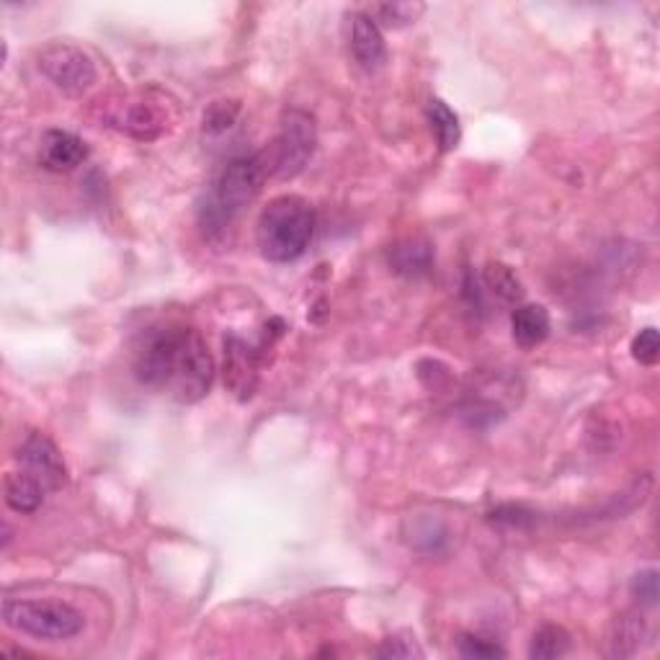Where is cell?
Wrapping results in <instances>:
<instances>
[{
    "instance_id": "obj_14",
    "label": "cell",
    "mask_w": 660,
    "mask_h": 660,
    "mask_svg": "<svg viewBox=\"0 0 660 660\" xmlns=\"http://www.w3.org/2000/svg\"><path fill=\"white\" fill-rule=\"evenodd\" d=\"M642 640H648V625L640 614L625 612L612 622L609 635H606V645H609L612 658H627L635 656L642 648Z\"/></svg>"
},
{
    "instance_id": "obj_22",
    "label": "cell",
    "mask_w": 660,
    "mask_h": 660,
    "mask_svg": "<svg viewBox=\"0 0 660 660\" xmlns=\"http://www.w3.org/2000/svg\"><path fill=\"white\" fill-rule=\"evenodd\" d=\"M632 356H635V362H640L645 366L658 364V359H660V336H658L656 328H645V330H640V333L635 336V341H632Z\"/></svg>"
},
{
    "instance_id": "obj_6",
    "label": "cell",
    "mask_w": 660,
    "mask_h": 660,
    "mask_svg": "<svg viewBox=\"0 0 660 660\" xmlns=\"http://www.w3.org/2000/svg\"><path fill=\"white\" fill-rule=\"evenodd\" d=\"M107 122L117 130H122L134 140L150 142L165 134L170 122H174V107L163 94L142 91L124 96L119 103H111Z\"/></svg>"
},
{
    "instance_id": "obj_20",
    "label": "cell",
    "mask_w": 660,
    "mask_h": 660,
    "mask_svg": "<svg viewBox=\"0 0 660 660\" xmlns=\"http://www.w3.org/2000/svg\"><path fill=\"white\" fill-rule=\"evenodd\" d=\"M457 650H460V656L468 660L506 658V650L501 648L498 642L487 640V637H480V635H462L460 642H457Z\"/></svg>"
},
{
    "instance_id": "obj_24",
    "label": "cell",
    "mask_w": 660,
    "mask_h": 660,
    "mask_svg": "<svg viewBox=\"0 0 660 660\" xmlns=\"http://www.w3.org/2000/svg\"><path fill=\"white\" fill-rule=\"evenodd\" d=\"M377 658H424V650L418 648L416 640H408V637H387L382 640V645L374 650Z\"/></svg>"
},
{
    "instance_id": "obj_21",
    "label": "cell",
    "mask_w": 660,
    "mask_h": 660,
    "mask_svg": "<svg viewBox=\"0 0 660 660\" xmlns=\"http://www.w3.org/2000/svg\"><path fill=\"white\" fill-rule=\"evenodd\" d=\"M238 114H240V103L238 101H215L205 114V130L209 134L228 132L230 127L235 124Z\"/></svg>"
},
{
    "instance_id": "obj_13",
    "label": "cell",
    "mask_w": 660,
    "mask_h": 660,
    "mask_svg": "<svg viewBox=\"0 0 660 660\" xmlns=\"http://www.w3.org/2000/svg\"><path fill=\"white\" fill-rule=\"evenodd\" d=\"M552 330V320L550 312H547L544 305H519L512 315V333L514 341L519 343L521 349H537L542 346Z\"/></svg>"
},
{
    "instance_id": "obj_12",
    "label": "cell",
    "mask_w": 660,
    "mask_h": 660,
    "mask_svg": "<svg viewBox=\"0 0 660 660\" xmlns=\"http://www.w3.org/2000/svg\"><path fill=\"white\" fill-rule=\"evenodd\" d=\"M389 266L405 279H421L433 268V245L421 235L405 238L389 251Z\"/></svg>"
},
{
    "instance_id": "obj_15",
    "label": "cell",
    "mask_w": 660,
    "mask_h": 660,
    "mask_svg": "<svg viewBox=\"0 0 660 660\" xmlns=\"http://www.w3.org/2000/svg\"><path fill=\"white\" fill-rule=\"evenodd\" d=\"M3 491H6V504H9V508H13L16 514H36L50 493L40 480L32 477L24 470L11 472V475L6 477Z\"/></svg>"
},
{
    "instance_id": "obj_3",
    "label": "cell",
    "mask_w": 660,
    "mask_h": 660,
    "mask_svg": "<svg viewBox=\"0 0 660 660\" xmlns=\"http://www.w3.org/2000/svg\"><path fill=\"white\" fill-rule=\"evenodd\" d=\"M268 178V163L264 153L240 155L224 165L217 176L215 189L207 197V205L201 207V222L209 230H222L243 212L248 205H253Z\"/></svg>"
},
{
    "instance_id": "obj_5",
    "label": "cell",
    "mask_w": 660,
    "mask_h": 660,
    "mask_svg": "<svg viewBox=\"0 0 660 660\" xmlns=\"http://www.w3.org/2000/svg\"><path fill=\"white\" fill-rule=\"evenodd\" d=\"M318 145V127H315V117L307 114L305 109H287L282 114L279 134L276 140L264 150V157L268 163L272 176L295 178L305 170V165L310 163Z\"/></svg>"
},
{
    "instance_id": "obj_19",
    "label": "cell",
    "mask_w": 660,
    "mask_h": 660,
    "mask_svg": "<svg viewBox=\"0 0 660 660\" xmlns=\"http://www.w3.org/2000/svg\"><path fill=\"white\" fill-rule=\"evenodd\" d=\"M483 282H485V287L491 289L498 299H504V302H521L524 287H521L519 276L514 274L512 266L487 264L485 274H483Z\"/></svg>"
},
{
    "instance_id": "obj_1",
    "label": "cell",
    "mask_w": 660,
    "mask_h": 660,
    "mask_svg": "<svg viewBox=\"0 0 660 660\" xmlns=\"http://www.w3.org/2000/svg\"><path fill=\"white\" fill-rule=\"evenodd\" d=\"M132 372L140 385L191 405L212 389L217 366L197 328L157 326L140 336Z\"/></svg>"
},
{
    "instance_id": "obj_18",
    "label": "cell",
    "mask_w": 660,
    "mask_h": 660,
    "mask_svg": "<svg viewBox=\"0 0 660 660\" xmlns=\"http://www.w3.org/2000/svg\"><path fill=\"white\" fill-rule=\"evenodd\" d=\"M424 3H377L366 11V16L380 29H403L416 24L418 16H424Z\"/></svg>"
},
{
    "instance_id": "obj_8",
    "label": "cell",
    "mask_w": 660,
    "mask_h": 660,
    "mask_svg": "<svg viewBox=\"0 0 660 660\" xmlns=\"http://www.w3.org/2000/svg\"><path fill=\"white\" fill-rule=\"evenodd\" d=\"M16 460L21 464V470L40 480L50 493L59 491V487L67 483L65 460L63 454H59L57 444L47 437V433L42 431L29 433V437L21 441Z\"/></svg>"
},
{
    "instance_id": "obj_9",
    "label": "cell",
    "mask_w": 660,
    "mask_h": 660,
    "mask_svg": "<svg viewBox=\"0 0 660 660\" xmlns=\"http://www.w3.org/2000/svg\"><path fill=\"white\" fill-rule=\"evenodd\" d=\"M224 387L238 400L253 397L258 387V351L240 336L224 339Z\"/></svg>"
},
{
    "instance_id": "obj_11",
    "label": "cell",
    "mask_w": 660,
    "mask_h": 660,
    "mask_svg": "<svg viewBox=\"0 0 660 660\" xmlns=\"http://www.w3.org/2000/svg\"><path fill=\"white\" fill-rule=\"evenodd\" d=\"M351 52L364 70H380L387 63V44L382 29L364 13L351 16Z\"/></svg>"
},
{
    "instance_id": "obj_2",
    "label": "cell",
    "mask_w": 660,
    "mask_h": 660,
    "mask_svg": "<svg viewBox=\"0 0 660 660\" xmlns=\"http://www.w3.org/2000/svg\"><path fill=\"white\" fill-rule=\"evenodd\" d=\"M315 235V209L305 197L284 194L268 201L256 222L261 256L272 264H292L310 245Z\"/></svg>"
},
{
    "instance_id": "obj_16",
    "label": "cell",
    "mask_w": 660,
    "mask_h": 660,
    "mask_svg": "<svg viewBox=\"0 0 660 660\" xmlns=\"http://www.w3.org/2000/svg\"><path fill=\"white\" fill-rule=\"evenodd\" d=\"M429 122H431L433 134H437L439 147L444 150V153H449V150H454L457 145H460V140H462L460 117H457L454 111L449 109L441 99H431V103H429Z\"/></svg>"
},
{
    "instance_id": "obj_23",
    "label": "cell",
    "mask_w": 660,
    "mask_h": 660,
    "mask_svg": "<svg viewBox=\"0 0 660 660\" xmlns=\"http://www.w3.org/2000/svg\"><path fill=\"white\" fill-rule=\"evenodd\" d=\"M632 596L640 602L642 606H656L660 588H658V570H640L632 578Z\"/></svg>"
},
{
    "instance_id": "obj_4",
    "label": "cell",
    "mask_w": 660,
    "mask_h": 660,
    "mask_svg": "<svg viewBox=\"0 0 660 660\" xmlns=\"http://www.w3.org/2000/svg\"><path fill=\"white\" fill-rule=\"evenodd\" d=\"M3 622L16 632L40 640H70L86 627V617L75 606L42 598H6Z\"/></svg>"
},
{
    "instance_id": "obj_10",
    "label": "cell",
    "mask_w": 660,
    "mask_h": 660,
    "mask_svg": "<svg viewBox=\"0 0 660 660\" xmlns=\"http://www.w3.org/2000/svg\"><path fill=\"white\" fill-rule=\"evenodd\" d=\"M88 157V147L78 134L65 130L44 132L40 142V163L52 174H67Z\"/></svg>"
},
{
    "instance_id": "obj_7",
    "label": "cell",
    "mask_w": 660,
    "mask_h": 660,
    "mask_svg": "<svg viewBox=\"0 0 660 660\" xmlns=\"http://www.w3.org/2000/svg\"><path fill=\"white\" fill-rule=\"evenodd\" d=\"M40 70L67 96H82L96 82L94 59L67 42L47 44L40 52Z\"/></svg>"
},
{
    "instance_id": "obj_17",
    "label": "cell",
    "mask_w": 660,
    "mask_h": 660,
    "mask_svg": "<svg viewBox=\"0 0 660 660\" xmlns=\"http://www.w3.org/2000/svg\"><path fill=\"white\" fill-rule=\"evenodd\" d=\"M573 645V637L568 635V629H562L558 625H542L531 637L529 645V658L537 660H552V658H562Z\"/></svg>"
}]
</instances>
